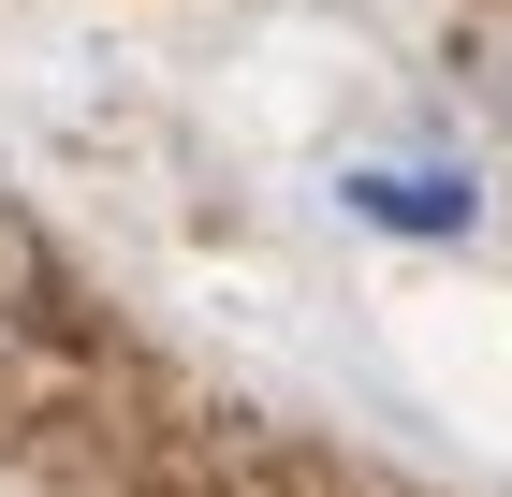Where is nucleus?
Wrapping results in <instances>:
<instances>
[{
    "mask_svg": "<svg viewBox=\"0 0 512 497\" xmlns=\"http://www.w3.org/2000/svg\"><path fill=\"white\" fill-rule=\"evenodd\" d=\"M483 88H498V117H512V15L483 30Z\"/></svg>",
    "mask_w": 512,
    "mask_h": 497,
    "instance_id": "obj_1",
    "label": "nucleus"
}]
</instances>
